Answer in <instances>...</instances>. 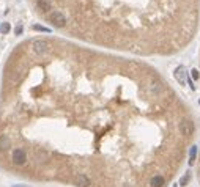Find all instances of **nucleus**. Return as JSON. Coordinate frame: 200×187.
I'll return each instance as SVG.
<instances>
[{
  "instance_id": "0eeeda50",
  "label": "nucleus",
  "mask_w": 200,
  "mask_h": 187,
  "mask_svg": "<svg viewBox=\"0 0 200 187\" xmlns=\"http://www.w3.org/2000/svg\"><path fill=\"white\" fill-rule=\"evenodd\" d=\"M13 187H29V185H24V184H18V185H13Z\"/></svg>"
},
{
  "instance_id": "6e6552de",
  "label": "nucleus",
  "mask_w": 200,
  "mask_h": 187,
  "mask_svg": "<svg viewBox=\"0 0 200 187\" xmlns=\"http://www.w3.org/2000/svg\"><path fill=\"white\" fill-rule=\"evenodd\" d=\"M122 187H131V185H129V184H123Z\"/></svg>"
},
{
  "instance_id": "39448f33",
  "label": "nucleus",
  "mask_w": 200,
  "mask_h": 187,
  "mask_svg": "<svg viewBox=\"0 0 200 187\" xmlns=\"http://www.w3.org/2000/svg\"><path fill=\"white\" fill-rule=\"evenodd\" d=\"M195 154H197V148H195V146H192L191 154H189V164H191V165H192V164H194V160H195Z\"/></svg>"
},
{
  "instance_id": "20e7f679",
  "label": "nucleus",
  "mask_w": 200,
  "mask_h": 187,
  "mask_svg": "<svg viewBox=\"0 0 200 187\" xmlns=\"http://www.w3.org/2000/svg\"><path fill=\"white\" fill-rule=\"evenodd\" d=\"M164 184H165V178H164L162 174L153 176V178L150 179V182H148L150 187H164Z\"/></svg>"
},
{
  "instance_id": "7ed1b4c3",
  "label": "nucleus",
  "mask_w": 200,
  "mask_h": 187,
  "mask_svg": "<svg viewBox=\"0 0 200 187\" xmlns=\"http://www.w3.org/2000/svg\"><path fill=\"white\" fill-rule=\"evenodd\" d=\"M76 184H77L79 187H90L91 179H90L85 173H79V174L76 176Z\"/></svg>"
},
{
  "instance_id": "423d86ee",
  "label": "nucleus",
  "mask_w": 200,
  "mask_h": 187,
  "mask_svg": "<svg viewBox=\"0 0 200 187\" xmlns=\"http://www.w3.org/2000/svg\"><path fill=\"white\" fill-rule=\"evenodd\" d=\"M187 181H189V174H184V176L180 179V185H181V187H184V185L187 184Z\"/></svg>"
},
{
  "instance_id": "f03ea898",
  "label": "nucleus",
  "mask_w": 200,
  "mask_h": 187,
  "mask_svg": "<svg viewBox=\"0 0 200 187\" xmlns=\"http://www.w3.org/2000/svg\"><path fill=\"white\" fill-rule=\"evenodd\" d=\"M11 159H13V164H14V165L22 167V165L27 164L29 156H27V153H25L22 148H14V149H13V154H11Z\"/></svg>"
},
{
  "instance_id": "f257e3e1",
  "label": "nucleus",
  "mask_w": 200,
  "mask_h": 187,
  "mask_svg": "<svg viewBox=\"0 0 200 187\" xmlns=\"http://www.w3.org/2000/svg\"><path fill=\"white\" fill-rule=\"evenodd\" d=\"M52 27L98 46L169 55L195 36L200 0H33Z\"/></svg>"
}]
</instances>
